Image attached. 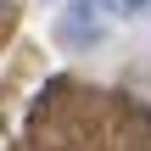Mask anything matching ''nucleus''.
Returning <instances> with one entry per match:
<instances>
[{
	"mask_svg": "<svg viewBox=\"0 0 151 151\" xmlns=\"http://www.w3.org/2000/svg\"><path fill=\"white\" fill-rule=\"evenodd\" d=\"M6 6H11V0H0V11H6Z\"/></svg>",
	"mask_w": 151,
	"mask_h": 151,
	"instance_id": "3",
	"label": "nucleus"
},
{
	"mask_svg": "<svg viewBox=\"0 0 151 151\" xmlns=\"http://www.w3.org/2000/svg\"><path fill=\"white\" fill-rule=\"evenodd\" d=\"M146 17H151V6H146Z\"/></svg>",
	"mask_w": 151,
	"mask_h": 151,
	"instance_id": "4",
	"label": "nucleus"
},
{
	"mask_svg": "<svg viewBox=\"0 0 151 151\" xmlns=\"http://www.w3.org/2000/svg\"><path fill=\"white\" fill-rule=\"evenodd\" d=\"M95 6H101V17L118 28V22H134V17H146V6H151V0H95Z\"/></svg>",
	"mask_w": 151,
	"mask_h": 151,
	"instance_id": "2",
	"label": "nucleus"
},
{
	"mask_svg": "<svg viewBox=\"0 0 151 151\" xmlns=\"http://www.w3.org/2000/svg\"><path fill=\"white\" fill-rule=\"evenodd\" d=\"M106 34H112V22L101 17L95 0H67V6L56 11V39L73 45V50H95Z\"/></svg>",
	"mask_w": 151,
	"mask_h": 151,
	"instance_id": "1",
	"label": "nucleus"
}]
</instances>
